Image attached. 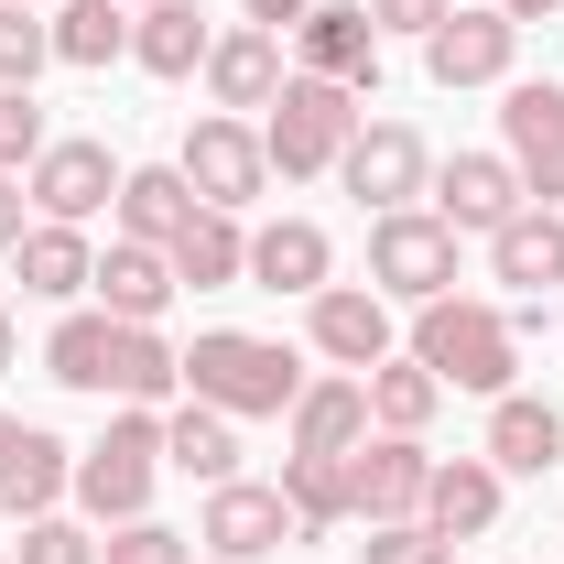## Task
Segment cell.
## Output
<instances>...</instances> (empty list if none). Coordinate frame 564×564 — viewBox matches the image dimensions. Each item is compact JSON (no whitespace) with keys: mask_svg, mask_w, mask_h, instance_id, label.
Instances as JSON below:
<instances>
[{"mask_svg":"<svg viewBox=\"0 0 564 564\" xmlns=\"http://www.w3.org/2000/svg\"><path fill=\"white\" fill-rule=\"evenodd\" d=\"M413 358L445 380V391H510V369H521V326H510V304H478V293H434L413 304Z\"/></svg>","mask_w":564,"mask_h":564,"instance_id":"1","label":"cell"},{"mask_svg":"<svg viewBox=\"0 0 564 564\" xmlns=\"http://www.w3.org/2000/svg\"><path fill=\"white\" fill-rule=\"evenodd\" d=\"M185 402H217L228 423H250V413H293V402H304V369H293V348H272V337L207 326V337L185 348Z\"/></svg>","mask_w":564,"mask_h":564,"instance_id":"2","label":"cell"},{"mask_svg":"<svg viewBox=\"0 0 564 564\" xmlns=\"http://www.w3.org/2000/svg\"><path fill=\"white\" fill-rule=\"evenodd\" d=\"M152 478H163V413H141V402H120V423L76 456L66 499L98 521V532H120V521H152Z\"/></svg>","mask_w":564,"mask_h":564,"instance_id":"3","label":"cell"},{"mask_svg":"<svg viewBox=\"0 0 564 564\" xmlns=\"http://www.w3.org/2000/svg\"><path fill=\"white\" fill-rule=\"evenodd\" d=\"M358 141V87H337V76H282V98L261 109V152H272L282 185H304V174H337V152Z\"/></svg>","mask_w":564,"mask_h":564,"instance_id":"4","label":"cell"},{"mask_svg":"<svg viewBox=\"0 0 564 564\" xmlns=\"http://www.w3.org/2000/svg\"><path fill=\"white\" fill-rule=\"evenodd\" d=\"M369 293H391V304H434V293H456V228H445L434 207L369 217Z\"/></svg>","mask_w":564,"mask_h":564,"instance_id":"5","label":"cell"},{"mask_svg":"<svg viewBox=\"0 0 564 564\" xmlns=\"http://www.w3.org/2000/svg\"><path fill=\"white\" fill-rule=\"evenodd\" d=\"M337 185H348L369 217L423 207V196H434V152H423V131H413V120H358V141L337 152Z\"/></svg>","mask_w":564,"mask_h":564,"instance_id":"6","label":"cell"},{"mask_svg":"<svg viewBox=\"0 0 564 564\" xmlns=\"http://www.w3.org/2000/svg\"><path fill=\"white\" fill-rule=\"evenodd\" d=\"M499 152L532 185V207H564V87L554 76H510L499 98Z\"/></svg>","mask_w":564,"mask_h":564,"instance_id":"7","label":"cell"},{"mask_svg":"<svg viewBox=\"0 0 564 564\" xmlns=\"http://www.w3.org/2000/svg\"><path fill=\"white\" fill-rule=\"evenodd\" d=\"M510 55H521V22L499 11V0H456L434 33H423V76L434 87H510Z\"/></svg>","mask_w":564,"mask_h":564,"instance_id":"8","label":"cell"},{"mask_svg":"<svg viewBox=\"0 0 564 564\" xmlns=\"http://www.w3.org/2000/svg\"><path fill=\"white\" fill-rule=\"evenodd\" d=\"M174 163H185L196 207H228V217L272 185V152H261V131H250V120H228V109H207V120L185 131V152H174Z\"/></svg>","mask_w":564,"mask_h":564,"instance_id":"9","label":"cell"},{"mask_svg":"<svg viewBox=\"0 0 564 564\" xmlns=\"http://www.w3.org/2000/svg\"><path fill=\"white\" fill-rule=\"evenodd\" d=\"M120 174H131V163H109V141H44L33 174H22V196H33V217L87 228L98 207H120Z\"/></svg>","mask_w":564,"mask_h":564,"instance_id":"10","label":"cell"},{"mask_svg":"<svg viewBox=\"0 0 564 564\" xmlns=\"http://www.w3.org/2000/svg\"><path fill=\"white\" fill-rule=\"evenodd\" d=\"M196 543H207V564H261V554H282V543H304V532H293L282 489L217 478V489H207V521H196Z\"/></svg>","mask_w":564,"mask_h":564,"instance_id":"11","label":"cell"},{"mask_svg":"<svg viewBox=\"0 0 564 564\" xmlns=\"http://www.w3.org/2000/svg\"><path fill=\"white\" fill-rule=\"evenodd\" d=\"M532 207V185L510 174V152H456V163H434V217L456 228V239H489L510 217Z\"/></svg>","mask_w":564,"mask_h":564,"instance_id":"12","label":"cell"},{"mask_svg":"<svg viewBox=\"0 0 564 564\" xmlns=\"http://www.w3.org/2000/svg\"><path fill=\"white\" fill-rule=\"evenodd\" d=\"M423 478H434L423 434H358V445H348V499H358V521H423Z\"/></svg>","mask_w":564,"mask_h":564,"instance_id":"13","label":"cell"},{"mask_svg":"<svg viewBox=\"0 0 564 564\" xmlns=\"http://www.w3.org/2000/svg\"><path fill=\"white\" fill-rule=\"evenodd\" d=\"M293 44H304V76H337V87H380V22H369V0H315L304 22H293Z\"/></svg>","mask_w":564,"mask_h":564,"instance_id":"14","label":"cell"},{"mask_svg":"<svg viewBox=\"0 0 564 564\" xmlns=\"http://www.w3.org/2000/svg\"><path fill=\"white\" fill-rule=\"evenodd\" d=\"M66 478H76V445H55L44 423H22V413H0V510L44 521L66 499Z\"/></svg>","mask_w":564,"mask_h":564,"instance_id":"15","label":"cell"},{"mask_svg":"<svg viewBox=\"0 0 564 564\" xmlns=\"http://www.w3.org/2000/svg\"><path fill=\"white\" fill-rule=\"evenodd\" d=\"M304 326H315V358H337V369H380V358H391V293H369V282H326Z\"/></svg>","mask_w":564,"mask_h":564,"instance_id":"16","label":"cell"},{"mask_svg":"<svg viewBox=\"0 0 564 564\" xmlns=\"http://www.w3.org/2000/svg\"><path fill=\"white\" fill-rule=\"evenodd\" d=\"M282 33H261V22H239V33H217L207 44V98L228 109V120H250V109H272L282 98Z\"/></svg>","mask_w":564,"mask_h":564,"instance_id":"17","label":"cell"},{"mask_svg":"<svg viewBox=\"0 0 564 564\" xmlns=\"http://www.w3.org/2000/svg\"><path fill=\"white\" fill-rule=\"evenodd\" d=\"M87 293H98V315H109V326H152V315H163V304H174L185 282H174V261H163L152 239H109Z\"/></svg>","mask_w":564,"mask_h":564,"instance_id":"18","label":"cell"},{"mask_svg":"<svg viewBox=\"0 0 564 564\" xmlns=\"http://www.w3.org/2000/svg\"><path fill=\"white\" fill-rule=\"evenodd\" d=\"M489 467L499 478H554L564 467V413L532 391H499L489 402Z\"/></svg>","mask_w":564,"mask_h":564,"instance_id":"19","label":"cell"},{"mask_svg":"<svg viewBox=\"0 0 564 564\" xmlns=\"http://www.w3.org/2000/svg\"><path fill=\"white\" fill-rule=\"evenodd\" d=\"M499 489H510V478H499L489 456H434V478H423V521H434L445 543H478V532L499 521Z\"/></svg>","mask_w":564,"mask_h":564,"instance_id":"20","label":"cell"},{"mask_svg":"<svg viewBox=\"0 0 564 564\" xmlns=\"http://www.w3.org/2000/svg\"><path fill=\"white\" fill-rule=\"evenodd\" d=\"M326 272H337V250H326V228L315 217H272V228H250V282L261 293H326Z\"/></svg>","mask_w":564,"mask_h":564,"instance_id":"21","label":"cell"},{"mask_svg":"<svg viewBox=\"0 0 564 564\" xmlns=\"http://www.w3.org/2000/svg\"><path fill=\"white\" fill-rule=\"evenodd\" d=\"M163 261H174V282H196V293H228V282H250V228L228 207H196L163 239Z\"/></svg>","mask_w":564,"mask_h":564,"instance_id":"22","label":"cell"},{"mask_svg":"<svg viewBox=\"0 0 564 564\" xmlns=\"http://www.w3.org/2000/svg\"><path fill=\"white\" fill-rule=\"evenodd\" d=\"M489 272L543 304V293L564 282V207H521L510 228H489Z\"/></svg>","mask_w":564,"mask_h":564,"instance_id":"23","label":"cell"},{"mask_svg":"<svg viewBox=\"0 0 564 564\" xmlns=\"http://www.w3.org/2000/svg\"><path fill=\"white\" fill-rule=\"evenodd\" d=\"M207 11L196 0H141L131 11V66L141 76H207Z\"/></svg>","mask_w":564,"mask_h":564,"instance_id":"24","label":"cell"},{"mask_svg":"<svg viewBox=\"0 0 564 564\" xmlns=\"http://www.w3.org/2000/svg\"><path fill=\"white\" fill-rule=\"evenodd\" d=\"M293 456H348L358 434H369V380L337 369V380H304V402H293Z\"/></svg>","mask_w":564,"mask_h":564,"instance_id":"25","label":"cell"},{"mask_svg":"<svg viewBox=\"0 0 564 564\" xmlns=\"http://www.w3.org/2000/svg\"><path fill=\"white\" fill-rule=\"evenodd\" d=\"M11 261H22V293H44V304H76L98 282V250H87V228H66V217H33Z\"/></svg>","mask_w":564,"mask_h":564,"instance_id":"26","label":"cell"},{"mask_svg":"<svg viewBox=\"0 0 564 564\" xmlns=\"http://www.w3.org/2000/svg\"><path fill=\"white\" fill-rule=\"evenodd\" d=\"M120 239H152V250H163V239H174V228H185V217H196V185H185V163H131V174H120Z\"/></svg>","mask_w":564,"mask_h":564,"instance_id":"27","label":"cell"},{"mask_svg":"<svg viewBox=\"0 0 564 564\" xmlns=\"http://www.w3.org/2000/svg\"><path fill=\"white\" fill-rule=\"evenodd\" d=\"M358 380H369V434H423V423L445 413V380L413 348H391L380 369H358Z\"/></svg>","mask_w":564,"mask_h":564,"instance_id":"28","label":"cell"},{"mask_svg":"<svg viewBox=\"0 0 564 564\" xmlns=\"http://www.w3.org/2000/svg\"><path fill=\"white\" fill-rule=\"evenodd\" d=\"M185 391V348H163V326H120L109 337V402H174Z\"/></svg>","mask_w":564,"mask_h":564,"instance_id":"29","label":"cell"},{"mask_svg":"<svg viewBox=\"0 0 564 564\" xmlns=\"http://www.w3.org/2000/svg\"><path fill=\"white\" fill-rule=\"evenodd\" d=\"M163 467H185V478H239V423L217 413V402H174L163 413Z\"/></svg>","mask_w":564,"mask_h":564,"instance_id":"30","label":"cell"},{"mask_svg":"<svg viewBox=\"0 0 564 564\" xmlns=\"http://www.w3.org/2000/svg\"><path fill=\"white\" fill-rule=\"evenodd\" d=\"M44 22H55V66H120V55H131V11H120V0H55V11H44Z\"/></svg>","mask_w":564,"mask_h":564,"instance_id":"31","label":"cell"},{"mask_svg":"<svg viewBox=\"0 0 564 564\" xmlns=\"http://www.w3.org/2000/svg\"><path fill=\"white\" fill-rule=\"evenodd\" d=\"M282 510H293V532H304V543H315V532H337V521H358L348 456H282Z\"/></svg>","mask_w":564,"mask_h":564,"instance_id":"32","label":"cell"},{"mask_svg":"<svg viewBox=\"0 0 564 564\" xmlns=\"http://www.w3.org/2000/svg\"><path fill=\"white\" fill-rule=\"evenodd\" d=\"M109 337H120V326H109L98 304H66L55 337H44V369H55L66 391H109Z\"/></svg>","mask_w":564,"mask_h":564,"instance_id":"33","label":"cell"},{"mask_svg":"<svg viewBox=\"0 0 564 564\" xmlns=\"http://www.w3.org/2000/svg\"><path fill=\"white\" fill-rule=\"evenodd\" d=\"M44 66H55V22L22 11V0H0V87H33Z\"/></svg>","mask_w":564,"mask_h":564,"instance_id":"34","label":"cell"},{"mask_svg":"<svg viewBox=\"0 0 564 564\" xmlns=\"http://www.w3.org/2000/svg\"><path fill=\"white\" fill-rule=\"evenodd\" d=\"M44 109H33V87H0V174H33V152H44Z\"/></svg>","mask_w":564,"mask_h":564,"instance_id":"35","label":"cell"},{"mask_svg":"<svg viewBox=\"0 0 564 564\" xmlns=\"http://www.w3.org/2000/svg\"><path fill=\"white\" fill-rule=\"evenodd\" d=\"M358 554H369V564H456L434 521H369V543H358Z\"/></svg>","mask_w":564,"mask_h":564,"instance_id":"36","label":"cell"},{"mask_svg":"<svg viewBox=\"0 0 564 564\" xmlns=\"http://www.w3.org/2000/svg\"><path fill=\"white\" fill-rule=\"evenodd\" d=\"M98 564H196V543L163 532V521H120V532L98 543Z\"/></svg>","mask_w":564,"mask_h":564,"instance_id":"37","label":"cell"},{"mask_svg":"<svg viewBox=\"0 0 564 564\" xmlns=\"http://www.w3.org/2000/svg\"><path fill=\"white\" fill-rule=\"evenodd\" d=\"M11 564H98V543H87L76 521L44 510V521H22V554H11Z\"/></svg>","mask_w":564,"mask_h":564,"instance_id":"38","label":"cell"},{"mask_svg":"<svg viewBox=\"0 0 564 564\" xmlns=\"http://www.w3.org/2000/svg\"><path fill=\"white\" fill-rule=\"evenodd\" d=\"M445 11H456V0H369V22H380V33H434V22H445Z\"/></svg>","mask_w":564,"mask_h":564,"instance_id":"39","label":"cell"},{"mask_svg":"<svg viewBox=\"0 0 564 564\" xmlns=\"http://www.w3.org/2000/svg\"><path fill=\"white\" fill-rule=\"evenodd\" d=\"M22 228H33V196H22V174H0V250H22Z\"/></svg>","mask_w":564,"mask_h":564,"instance_id":"40","label":"cell"},{"mask_svg":"<svg viewBox=\"0 0 564 564\" xmlns=\"http://www.w3.org/2000/svg\"><path fill=\"white\" fill-rule=\"evenodd\" d=\"M239 11H250V22H261V33H293V22H304V11H315V0H239Z\"/></svg>","mask_w":564,"mask_h":564,"instance_id":"41","label":"cell"},{"mask_svg":"<svg viewBox=\"0 0 564 564\" xmlns=\"http://www.w3.org/2000/svg\"><path fill=\"white\" fill-rule=\"evenodd\" d=\"M499 11H510V22H554L564 0H499Z\"/></svg>","mask_w":564,"mask_h":564,"instance_id":"42","label":"cell"},{"mask_svg":"<svg viewBox=\"0 0 564 564\" xmlns=\"http://www.w3.org/2000/svg\"><path fill=\"white\" fill-rule=\"evenodd\" d=\"M0 369H11V315H0Z\"/></svg>","mask_w":564,"mask_h":564,"instance_id":"43","label":"cell"},{"mask_svg":"<svg viewBox=\"0 0 564 564\" xmlns=\"http://www.w3.org/2000/svg\"><path fill=\"white\" fill-rule=\"evenodd\" d=\"M22 11H55V0H22Z\"/></svg>","mask_w":564,"mask_h":564,"instance_id":"44","label":"cell"},{"mask_svg":"<svg viewBox=\"0 0 564 564\" xmlns=\"http://www.w3.org/2000/svg\"><path fill=\"white\" fill-rule=\"evenodd\" d=\"M120 11H141V0H120Z\"/></svg>","mask_w":564,"mask_h":564,"instance_id":"45","label":"cell"}]
</instances>
